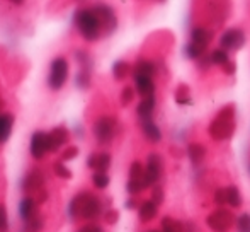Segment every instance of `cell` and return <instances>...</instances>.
I'll return each instance as SVG.
<instances>
[{"mask_svg": "<svg viewBox=\"0 0 250 232\" xmlns=\"http://www.w3.org/2000/svg\"><path fill=\"white\" fill-rule=\"evenodd\" d=\"M206 224L213 232H228L235 224V215L227 209H218L208 215Z\"/></svg>", "mask_w": 250, "mask_h": 232, "instance_id": "obj_6", "label": "cell"}, {"mask_svg": "<svg viewBox=\"0 0 250 232\" xmlns=\"http://www.w3.org/2000/svg\"><path fill=\"white\" fill-rule=\"evenodd\" d=\"M34 209H36V202H34V198H31V196H26V198L21 200L19 203V215L21 219L24 220V222H27V220L33 219L36 213H34Z\"/></svg>", "mask_w": 250, "mask_h": 232, "instance_id": "obj_16", "label": "cell"}, {"mask_svg": "<svg viewBox=\"0 0 250 232\" xmlns=\"http://www.w3.org/2000/svg\"><path fill=\"white\" fill-rule=\"evenodd\" d=\"M133 99H135V91H133V87H125L121 93V104L123 106H128L129 103H133Z\"/></svg>", "mask_w": 250, "mask_h": 232, "instance_id": "obj_37", "label": "cell"}, {"mask_svg": "<svg viewBox=\"0 0 250 232\" xmlns=\"http://www.w3.org/2000/svg\"><path fill=\"white\" fill-rule=\"evenodd\" d=\"M55 173H56V176H60V178H63V179L72 178V171L65 166V162H56L55 164Z\"/></svg>", "mask_w": 250, "mask_h": 232, "instance_id": "obj_36", "label": "cell"}, {"mask_svg": "<svg viewBox=\"0 0 250 232\" xmlns=\"http://www.w3.org/2000/svg\"><path fill=\"white\" fill-rule=\"evenodd\" d=\"M92 181L99 189H104V188H107V185H109V176L107 173H94Z\"/></svg>", "mask_w": 250, "mask_h": 232, "instance_id": "obj_33", "label": "cell"}, {"mask_svg": "<svg viewBox=\"0 0 250 232\" xmlns=\"http://www.w3.org/2000/svg\"><path fill=\"white\" fill-rule=\"evenodd\" d=\"M77 156H79V149H77V147H68V149H65V152L62 154V162L75 159Z\"/></svg>", "mask_w": 250, "mask_h": 232, "instance_id": "obj_39", "label": "cell"}, {"mask_svg": "<svg viewBox=\"0 0 250 232\" xmlns=\"http://www.w3.org/2000/svg\"><path fill=\"white\" fill-rule=\"evenodd\" d=\"M68 142V130L65 126H56L48 133V152H58L60 147Z\"/></svg>", "mask_w": 250, "mask_h": 232, "instance_id": "obj_11", "label": "cell"}, {"mask_svg": "<svg viewBox=\"0 0 250 232\" xmlns=\"http://www.w3.org/2000/svg\"><path fill=\"white\" fill-rule=\"evenodd\" d=\"M245 45V34L240 29H228L223 33L220 41V48L225 51H237Z\"/></svg>", "mask_w": 250, "mask_h": 232, "instance_id": "obj_8", "label": "cell"}, {"mask_svg": "<svg viewBox=\"0 0 250 232\" xmlns=\"http://www.w3.org/2000/svg\"><path fill=\"white\" fill-rule=\"evenodd\" d=\"M186 53H188V57L189 58H192V60H198L203 57V53H204V48H201L198 46V45H194L191 41V43L186 46Z\"/></svg>", "mask_w": 250, "mask_h": 232, "instance_id": "obj_32", "label": "cell"}, {"mask_svg": "<svg viewBox=\"0 0 250 232\" xmlns=\"http://www.w3.org/2000/svg\"><path fill=\"white\" fill-rule=\"evenodd\" d=\"M12 126H14V115L3 113L0 115V143L7 142L12 133Z\"/></svg>", "mask_w": 250, "mask_h": 232, "instance_id": "obj_17", "label": "cell"}, {"mask_svg": "<svg viewBox=\"0 0 250 232\" xmlns=\"http://www.w3.org/2000/svg\"><path fill=\"white\" fill-rule=\"evenodd\" d=\"M211 62H213L214 65L223 67L225 63H228L230 60H228V53H227V51L221 50V48H218V50H214L213 53H211Z\"/></svg>", "mask_w": 250, "mask_h": 232, "instance_id": "obj_30", "label": "cell"}, {"mask_svg": "<svg viewBox=\"0 0 250 232\" xmlns=\"http://www.w3.org/2000/svg\"><path fill=\"white\" fill-rule=\"evenodd\" d=\"M155 96L151 97H145V99H142V103L138 104V108H136V113L138 116L142 118V121H145V119H150L151 113H153L155 110Z\"/></svg>", "mask_w": 250, "mask_h": 232, "instance_id": "obj_19", "label": "cell"}, {"mask_svg": "<svg viewBox=\"0 0 250 232\" xmlns=\"http://www.w3.org/2000/svg\"><path fill=\"white\" fill-rule=\"evenodd\" d=\"M188 156L194 164H199V162H203L204 156H206V149H204V145H201V143H198V142L189 143L188 145Z\"/></svg>", "mask_w": 250, "mask_h": 232, "instance_id": "obj_22", "label": "cell"}, {"mask_svg": "<svg viewBox=\"0 0 250 232\" xmlns=\"http://www.w3.org/2000/svg\"><path fill=\"white\" fill-rule=\"evenodd\" d=\"M9 227V219H7V209L0 205V232H5Z\"/></svg>", "mask_w": 250, "mask_h": 232, "instance_id": "obj_40", "label": "cell"}, {"mask_svg": "<svg viewBox=\"0 0 250 232\" xmlns=\"http://www.w3.org/2000/svg\"><path fill=\"white\" fill-rule=\"evenodd\" d=\"M135 84H136V91L145 97H151L155 96V84L153 79L150 77H135Z\"/></svg>", "mask_w": 250, "mask_h": 232, "instance_id": "obj_14", "label": "cell"}, {"mask_svg": "<svg viewBox=\"0 0 250 232\" xmlns=\"http://www.w3.org/2000/svg\"><path fill=\"white\" fill-rule=\"evenodd\" d=\"M92 10L96 12V16L99 17L102 31H104L105 34L114 33L116 26H118V17H116L114 10L107 5H96V7H92Z\"/></svg>", "mask_w": 250, "mask_h": 232, "instance_id": "obj_9", "label": "cell"}, {"mask_svg": "<svg viewBox=\"0 0 250 232\" xmlns=\"http://www.w3.org/2000/svg\"><path fill=\"white\" fill-rule=\"evenodd\" d=\"M118 219H119V213L116 212V210H107V212H105V222L111 224V226L118 222Z\"/></svg>", "mask_w": 250, "mask_h": 232, "instance_id": "obj_41", "label": "cell"}, {"mask_svg": "<svg viewBox=\"0 0 250 232\" xmlns=\"http://www.w3.org/2000/svg\"><path fill=\"white\" fill-rule=\"evenodd\" d=\"M43 185H44V176L41 171H36V169L27 173L22 179V189L27 193V195H29V193H34V191H38V195H40Z\"/></svg>", "mask_w": 250, "mask_h": 232, "instance_id": "obj_12", "label": "cell"}, {"mask_svg": "<svg viewBox=\"0 0 250 232\" xmlns=\"http://www.w3.org/2000/svg\"><path fill=\"white\" fill-rule=\"evenodd\" d=\"M31 156L34 159H43L44 154L48 152V133L44 132H34L31 137Z\"/></svg>", "mask_w": 250, "mask_h": 232, "instance_id": "obj_10", "label": "cell"}, {"mask_svg": "<svg viewBox=\"0 0 250 232\" xmlns=\"http://www.w3.org/2000/svg\"><path fill=\"white\" fill-rule=\"evenodd\" d=\"M221 69H223V72L227 73V75H235V70H237V67H235L233 62H228V63H225Z\"/></svg>", "mask_w": 250, "mask_h": 232, "instance_id": "obj_43", "label": "cell"}, {"mask_svg": "<svg viewBox=\"0 0 250 232\" xmlns=\"http://www.w3.org/2000/svg\"><path fill=\"white\" fill-rule=\"evenodd\" d=\"M136 207V200H128V202H126V209H135Z\"/></svg>", "mask_w": 250, "mask_h": 232, "instance_id": "obj_44", "label": "cell"}, {"mask_svg": "<svg viewBox=\"0 0 250 232\" xmlns=\"http://www.w3.org/2000/svg\"><path fill=\"white\" fill-rule=\"evenodd\" d=\"M157 69H155V63L150 60H138L136 67L133 69V77H153Z\"/></svg>", "mask_w": 250, "mask_h": 232, "instance_id": "obj_15", "label": "cell"}, {"mask_svg": "<svg viewBox=\"0 0 250 232\" xmlns=\"http://www.w3.org/2000/svg\"><path fill=\"white\" fill-rule=\"evenodd\" d=\"M43 226H44V220L41 215H34L31 220L24 222V227H26V232H41L43 231Z\"/></svg>", "mask_w": 250, "mask_h": 232, "instance_id": "obj_28", "label": "cell"}, {"mask_svg": "<svg viewBox=\"0 0 250 232\" xmlns=\"http://www.w3.org/2000/svg\"><path fill=\"white\" fill-rule=\"evenodd\" d=\"M116 132H118V121H116L114 116H101L94 123V135H96L97 142L102 143V145L111 143L112 139L116 137Z\"/></svg>", "mask_w": 250, "mask_h": 232, "instance_id": "obj_4", "label": "cell"}, {"mask_svg": "<svg viewBox=\"0 0 250 232\" xmlns=\"http://www.w3.org/2000/svg\"><path fill=\"white\" fill-rule=\"evenodd\" d=\"M68 213L72 220H96L102 213V203L96 195L89 191H82L73 196L68 205Z\"/></svg>", "mask_w": 250, "mask_h": 232, "instance_id": "obj_1", "label": "cell"}, {"mask_svg": "<svg viewBox=\"0 0 250 232\" xmlns=\"http://www.w3.org/2000/svg\"><path fill=\"white\" fill-rule=\"evenodd\" d=\"M157 212H158V207L155 205L151 200H148V202L142 203V207H140V220L142 222H150V220H153L155 217H157Z\"/></svg>", "mask_w": 250, "mask_h": 232, "instance_id": "obj_21", "label": "cell"}, {"mask_svg": "<svg viewBox=\"0 0 250 232\" xmlns=\"http://www.w3.org/2000/svg\"><path fill=\"white\" fill-rule=\"evenodd\" d=\"M162 169H164V159L158 154H150L148 161H146L145 167V183L146 186H155L157 181L162 176Z\"/></svg>", "mask_w": 250, "mask_h": 232, "instance_id": "obj_7", "label": "cell"}, {"mask_svg": "<svg viewBox=\"0 0 250 232\" xmlns=\"http://www.w3.org/2000/svg\"><path fill=\"white\" fill-rule=\"evenodd\" d=\"M145 188H148L145 183V178L143 179H129L128 185H126V189H128L129 195H138V193H142Z\"/></svg>", "mask_w": 250, "mask_h": 232, "instance_id": "obj_27", "label": "cell"}, {"mask_svg": "<svg viewBox=\"0 0 250 232\" xmlns=\"http://www.w3.org/2000/svg\"><path fill=\"white\" fill-rule=\"evenodd\" d=\"M237 231L238 232H250V215L249 213H242L237 219Z\"/></svg>", "mask_w": 250, "mask_h": 232, "instance_id": "obj_34", "label": "cell"}, {"mask_svg": "<svg viewBox=\"0 0 250 232\" xmlns=\"http://www.w3.org/2000/svg\"><path fill=\"white\" fill-rule=\"evenodd\" d=\"M75 84L80 89H89L90 86V70L89 69H80V72L77 73Z\"/></svg>", "mask_w": 250, "mask_h": 232, "instance_id": "obj_29", "label": "cell"}, {"mask_svg": "<svg viewBox=\"0 0 250 232\" xmlns=\"http://www.w3.org/2000/svg\"><path fill=\"white\" fill-rule=\"evenodd\" d=\"M184 227L179 220L172 219V217H164L162 219V232H182Z\"/></svg>", "mask_w": 250, "mask_h": 232, "instance_id": "obj_26", "label": "cell"}, {"mask_svg": "<svg viewBox=\"0 0 250 232\" xmlns=\"http://www.w3.org/2000/svg\"><path fill=\"white\" fill-rule=\"evenodd\" d=\"M129 72H131V67H129L128 62L118 60V62L112 65V75H114V79H118V80H123Z\"/></svg>", "mask_w": 250, "mask_h": 232, "instance_id": "obj_23", "label": "cell"}, {"mask_svg": "<svg viewBox=\"0 0 250 232\" xmlns=\"http://www.w3.org/2000/svg\"><path fill=\"white\" fill-rule=\"evenodd\" d=\"M164 198H165V195H164V188L162 186H158V185H155L153 186V191H151V202L155 203V205H162L164 203Z\"/></svg>", "mask_w": 250, "mask_h": 232, "instance_id": "obj_35", "label": "cell"}, {"mask_svg": "<svg viewBox=\"0 0 250 232\" xmlns=\"http://www.w3.org/2000/svg\"><path fill=\"white\" fill-rule=\"evenodd\" d=\"M191 38H192V43L194 45H198L201 48H206L208 45L213 41V33L204 29V27H196V29L192 31Z\"/></svg>", "mask_w": 250, "mask_h": 232, "instance_id": "obj_18", "label": "cell"}, {"mask_svg": "<svg viewBox=\"0 0 250 232\" xmlns=\"http://www.w3.org/2000/svg\"><path fill=\"white\" fill-rule=\"evenodd\" d=\"M214 202H216V205H220L221 209H223L225 203L227 202V188H218L216 193H214Z\"/></svg>", "mask_w": 250, "mask_h": 232, "instance_id": "obj_38", "label": "cell"}, {"mask_svg": "<svg viewBox=\"0 0 250 232\" xmlns=\"http://www.w3.org/2000/svg\"><path fill=\"white\" fill-rule=\"evenodd\" d=\"M77 232H104V231H102V227H99L97 224H87V226L80 227Z\"/></svg>", "mask_w": 250, "mask_h": 232, "instance_id": "obj_42", "label": "cell"}, {"mask_svg": "<svg viewBox=\"0 0 250 232\" xmlns=\"http://www.w3.org/2000/svg\"><path fill=\"white\" fill-rule=\"evenodd\" d=\"M143 178H145V169H143V166L138 161H135L129 166V179H143Z\"/></svg>", "mask_w": 250, "mask_h": 232, "instance_id": "obj_31", "label": "cell"}, {"mask_svg": "<svg viewBox=\"0 0 250 232\" xmlns=\"http://www.w3.org/2000/svg\"><path fill=\"white\" fill-rule=\"evenodd\" d=\"M2 110H3V101L0 99V111H2ZM0 115H2V113H0Z\"/></svg>", "mask_w": 250, "mask_h": 232, "instance_id": "obj_45", "label": "cell"}, {"mask_svg": "<svg viewBox=\"0 0 250 232\" xmlns=\"http://www.w3.org/2000/svg\"><path fill=\"white\" fill-rule=\"evenodd\" d=\"M175 101H177V104H184V106H188V104L192 103L191 93H189V86L181 84V86L177 87V93H175Z\"/></svg>", "mask_w": 250, "mask_h": 232, "instance_id": "obj_25", "label": "cell"}, {"mask_svg": "<svg viewBox=\"0 0 250 232\" xmlns=\"http://www.w3.org/2000/svg\"><path fill=\"white\" fill-rule=\"evenodd\" d=\"M87 166L96 173H107L109 166H111V154H90L89 159H87Z\"/></svg>", "mask_w": 250, "mask_h": 232, "instance_id": "obj_13", "label": "cell"}, {"mask_svg": "<svg viewBox=\"0 0 250 232\" xmlns=\"http://www.w3.org/2000/svg\"><path fill=\"white\" fill-rule=\"evenodd\" d=\"M66 79H68V62L63 57H58L51 62L50 73H48V86L53 91H60L65 86Z\"/></svg>", "mask_w": 250, "mask_h": 232, "instance_id": "obj_5", "label": "cell"}, {"mask_svg": "<svg viewBox=\"0 0 250 232\" xmlns=\"http://www.w3.org/2000/svg\"><path fill=\"white\" fill-rule=\"evenodd\" d=\"M73 24L79 29V33L83 36L85 41H97L102 33V26L99 17L90 9H79L73 14Z\"/></svg>", "mask_w": 250, "mask_h": 232, "instance_id": "obj_2", "label": "cell"}, {"mask_svg": "<svg viewBox=\"0 0 250 232\" xmlns=\"http://www.w3.org/2000/svg\"><path fill=\"white\" fill-rule=\"evenodd\" d=\"M227 202H228V205L233 207V209H238V207L242 205V195L237 186H228L227 188Z\"/></svg>", "mask_w": 250, "mask_h": 232, "instance_id": "obj_24", "label": "cell"}, {"mask_svg": "<svg viewBox=\"0 0 250 232\" xmlns=\"http://www.w3.org/2000/svg\"><path fill=\"white\" fill-rule=\"evenodd\" d=\"M235 132V108L233 106H225L216 118L211 121L209 125V135L213 140L221 142L227 140L233 135Z\"/></svg>", "mask_w": 250, "mask_h": 232, "instance_id": "obj_3", "label": "cell"}, {"mask_svg": "<svg viewBox=\"0 0 250 232\" xmlns=\"http://www.w3.org/2000/svg\"><path fill=\"white\" fill-rule=\"evenodd\" d=\"M142 128H143V135H145L150 142H155V143L160 142V139H162L160 128H158L151 119H145V121H142Z\"/></svg>", "mask_w": 250, "mask_h": 232, "instance_id": "obj_20", "label": "cell"}, {"mask_svg": "<svg viewBox=\"0 0 250 232\" xmlns=\"http://www.w3.org/2000/svg\"><path fill=\"white\" fill-rule=\"evenodd\" d=\"M151 232H157V231H151Z\"/></svg>", "mask_w": 250, "mask_h": 232, "instance_id": "obj_46", "label": "cell"}]
</instances>
